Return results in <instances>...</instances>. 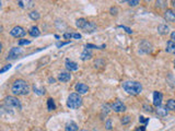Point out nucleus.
<instances>
[{"instance_id": "2f4dec72", "label": "nucleus", "mask_w": 175, "mask_h": 131, "mask_svg": "<svg viewBox=\"0 0 175 131\" xmlns=\"http://www.w3.org/2000/svg\"><path fill=\"white\" fill-rule=\"evenodd\" d=\"M11 67L12 66H11L10 63H9V65H6L4 67H2L1 70H0V73H3V72H6V71H8L9 69H11Z\"/></svg>"}, {"instance_id": "49530a36", "label": "nucleus", "mask_w": 175, "mask_h": 131, "mask_svg": "<svg viewBox=\"0 0 175 131\" xmlns=\"http://www.w3.org/2000/svg\"><path fill=\"white\" fill-rule=\"evenodd\" d=\"M80 131H87V130H80Z\"/></svg>"}, {"instance_id": "39448f33", "label": "nucleus", "mask_w": 175, "mask_h": 131, "mask_svg": "<svg viewBox=\"0 0 175 131\" xmlns=\"http://www.w3.org/2000/svg\"><path fill=\"white\" fill-rule=\"evenodd\" d=\"M4 102V106H7L8 108H17V109H22V105H21V102L14 96H7L6 98L3 99Z\"/></svg>"}, {"instance_id": "423d86ee", "label": "nucleus", "mask_w": 175, "mask_h": 131, "mask_svg": "<svg viewBox=\"0 0 175 131\" xmlns=\"http://www.w3.org/2000/svg\"><path fill=\"white\" fill-rule=\"evenodd\" d=\"M25 34H26V32L24 31L23 28H21V26H14V28L10 31V35L15 37V38H20V37L25 36Z\"/></svg>"}, {"instance_id": "79ce46f5", "label": "nucleus", "mask_w": 175, "mask_h": 131, "mask_svg": "<svg viewBox=\"0 0 175 131\" xmlns=\"http://www.w3.org/2000/svg\"><path fill=\"white\" fill-rule=\"evenodd\" d=\"M48 82H49V83H55V79L54 78H49V79H48Z\"/></svg>"}, {"instance_id": "1a4fd4ad", "label": "nucleus", "mask_w": 175, "mask_h": 131, "mask_svg": "<svg viewBox=\"0 0 175 131\" xmlns=\"http://www.w3.org/2000/svg\"><path fill=\"white\" fill-rule=\"evenodd\" d=\"M18 4L21 9H31L35 6L34 0H18Z\"/></svg>"}, {"instance_id": "dca6fc26", "label": "nucleus", "mask_w": 175, "mask_h": 131, "mask_svg": "<svg viewBox=\"0 0 175 131\" xmlns=\"http://www.w3.org/2000/svg\"><path fill=\"white\" fill-rule=\"evenodd\" d=\"M58 80L60 82H68L71 80V74L69 72H60L58 75Z\"/></svg>"}, {"instance_id": "9d476101", "label": "nucleus", "mask_w": 175, "mask_h": 131, "mask_svg": "<svg viewBox=\"0 0 175 131\" xmlns=\"http://www.w3.org/2000/svg\"><path fill=\"white\" fill-rule=\"evenodd\" d=\"M75 90H76L77 93H79L80 95L82 94H87L89 92V86L87 84L82 83V82H79V83L76 84V86H75Z\"/></svg>"}, {"instance_id": "a211bd4d", "label": "nucleus", "mask_w": 175, "mask_h": 131, "mask_svg": "<svg viewBox=\"0 0 175 131\" xmlns=\"http://www.w3.org/2000/svg\"><path fill=\"white\" fill-rule=\"evenodd\" d=\"M92 57H93L92 53H91L90 50L88 49V48H85V49L82 52V54H81L80 58H81V60H83V61H87V60H90V59L92 58Z\"/></svg>"}, {"instance_id": "e433bc0d", "label": "nucleus", "mask_w": 175, "mask_h": 131, "mask_svg": "<svg viewBox=\"0 0 175 131\" xmlns=\"http://www.w3.org/2000/svg\"><path fill=\"white\" fill-rule=\"evenodd\" d=\"M106 129H107V130H111V129H112V121H111V120H107V121H106Z\"/></svg>"}, {"instance_id": "5701e85b", "label": "nucleus", "mask_w": 175, "mask_h": 131, "mask_svg": "<svg viewBox=\"0 0 175 131\" xmlns=\"http://www.w3.org/2000/svg\"><path fill=\"white\" fill-rule=\"evenodd\" d=\"M47 108L49 112H52V110H55L56 109V104H55V101L53 98H48L47 101Z\"/></svg>"}, {"instance_id": "72a5a7b5", "label": "nucleus", "mask_w": 175, "mask_h": 131, "mask_svg": "<svg viewBox=\"0 0 175 131\" xmlns=\"http://www.w3.org/2000/svg\"><path fill=\"white\" fill-rule=\"evenodd\" d=\"M143 109L146 110V112H149V113H151L152 112V107L151 106H148V105H143Z\"/></svg>"}, {"instance_id": "a878e982", "label": "nucleus", "mask_w": 175, "mask_h": 131, "mask_svg": "<svg viewBox=\"0 0 175 131\" xmlns=\"http://www.w3.org/2000/svg\"><path fill=\"white\" fill-rule=\"evenodd\" d=\"M121 123H123V125H127V123H129L130 121H131V117L130 116H125V117H123V118H121Z\"/></svg>"}, {"instance_id": "ddd939ff", "label": "nucleus", "mask_w": 175, "mask_h": 131, "mask_svg": "<svg viewBox=\"0 0 175 131\" xmlns=\"http://www.w3.org/2000/svg\"><path fill=\"white\" fill-rule=\"evenodd\" d=\"M65 66H66V68H67L68 70H70V71H77V70H78V68H79V66L77 65L75 61L70 60V59H66Z\"/></svg>"}, {"instance_id": "f8f14e48", "label": "nucleus", "mask_w": 175, "mask_h": 131, "mask_svg": "<svg viewBox=\"0 0 175 131\" xmlns=\"http://www.w3.org/2000/svg\"><path fill=\"white\" fill-rule=\"evenodd\" d=\"M162 99H163L162 93H160V92H158V91H156V92L153 93V105L156 106V107L160 106L161 104H162Z\"/></svg>"}, {"instance_id": "4c0bfd02", "label": "nucleus", "mask_w": 175, "mask_h": 131, "mask_svg": "<svg viewBox=\"0 0 175 131\" xmlns=\"http://www.w3.org/2000/svg\"><path fill=\"white\" fill-rule=\"evenodd\" d=\"M111 14L116 15L117 14V8H111Z\"/></svg>"}, {"instance_id": "2eb2a0df", "label": "nucleus", "mask_w": 175, "mask_h": 131, "mask_svg": "<svg viewBox=\"0 0 175 131\" xmlns=\"http://www.w3.org/2000/svg\"><path fill=\"white\" fill-rule=\"evenodd\" d=\"M156 112H157V114H158V116H160V117H167L169 109H167V106L160 105V106H158V107H157Z\"/></svg>"}, {"instance_id": "bb28decb", "label": "nucleus", "mask_w": 175, "mask_h": 131, "mask_svg": "<svg viewBox=\"0 0 175 131\" xmlns=\"http://www.w3.org/2000/svg\"><path fill=\"white\" fill-rule=\"evenodd\" d=\"M125 1L127 2L130 7H136V6H138V3H139V0H125Z\"/></svg>"}, {"instance_id": "20e7f679", "label": "nucleus", "mask_w": 175, "mask_h": 131, "mask_svg": "<svg viewBox=\"0 0 175 131\" xmlns=\"http://www.w3.org/2000/svg\"><path fill=\"white\" fill-rule=\"evenodd\" d=\"M82 105V97L79 93H71L68 96L67 106L70 109H78Z\"/></svg>"}, {"instance_id": "c03bdc74", "label": "nucleus", "mask_w": 175, "mask_h": 131, "mask_svg": "<svg viewBox=\"0 0 175 131\" xmlns=\"http://www.w3.org/2000/svg\"><path fill=\"white\" fill-rule=\"evenodd\" d=\"M174 63V68H175V59H174V63Z\"/></svg>"}, {"instance_id": "7c9ffc66", "label": "nucleus", "mask_w": 175, "mask_h": 131, "mask_svg": "<svg viewBox=\"0 0 175 131\" xmlns=\"http://www.w3.org/2000/svg\"><path fill=\"white\" fill-rule=\"evenodd\" d=\"M118 28H123V30H125L126 32L128 33V34H132V30H131V28H127V26H125V25H119Z\"/></svg>"}, {"instance_id": "a19ab883", "label": "nucleus", "mask_w": 175, "mask_h": 131, "mask_svg": "<svg viewBox=\"0 0 175 131\" xmlns=\"http://www.w3.org/2000/svg\"><path fill=\"white\" fill-rule=\"evenodd\" d=\"M135 131H146V128L145 127H139L138 129H136Z\"/></svg>"}, {"instance_id": "f704fd0d", "label": "nucleus", "mask_w": 175, "mask_h": 131, "mask_svg": "<svg viewBox=\"0 0 175 131\" xmlns=\"http://www.w3.org/2000/svg\"><path fill=\"white\" fill-rule=\"evenodd\" d=\"M64 37H65L66 39L72 38V33H65V34H64Z\"/></svg>"}, {"instance_id": "f03ea898", "label": "nucleus", "mask_w": 175, "mask_h": 131, "mask_svg": "<svg viewBox=\"0 0 175 131\" xmlns=\"http://www.w3.org/2000/svg\"><path fill=\"white\" fill-rule=\"evenodd\" d=\"M121 86L124 91L130 95H139L142 92V84L138 81H125Z\"/></svg>"}, {"instance_id": "4be33fe9", "label": "nucleus", "mask_w": 175, "mask_h": 131, "mask_svg": "<svg viewBox=\"0 0 175 131\" xmlns=\"http://www.w3.org/2000/svg\"><path fill=\"white\" fill-rule=\"evenodd\" d=\"M167 107V109L171 110V112H175V99H169V101L167 102V105H165Z\"/></svg>"}, {"instance_id": "ea45409f", "label": "nucleus", "mask_w": 175, "mask_h": 131, "mask_svg": "<svg viewBox=\"0 0 175 131\" xmlns=\"http://www.w3.org/2000/svg\"><path fill=\"white\" fill-rule=\"evenodd\" d=\"M171 39H172L173 42H175V31H174V32L171 33Z\"/></svg>"}, {"instance_id": "473e14b6", "label": "nucleus", "mask_w": 175, "mask_h": 131, "mask_svg": "<svg viewBox=\"0 0 175 131\" xmlns=\"http://www.w3.org/2000/svg\"><path fill=\"white\" fill-rule=\"evenodd\" d=\"M139 121H140V123H143V125H146V123L149 121V118H145L143 116H140V117H139Z\"/></svg>"}, {"instance_id": "412c9836", "label": "nucleus", "mask_w": 175, "mask_h": 131, "mask_svg": "<svg viewBox=\"0 0 175 131\" xmlns=\"http://www.w3.org/2000/svg\"><path fill=\"white\" fill-rule=\"evenodd\" d=\"M28 34L32 37H39L41 35V32H39V28L37 26H32L28 31Z\"/></svg>"}, {"instance_id": "37998d69", "label": "nucleus", "mask_w": 175, "mask_h": 131, "mask_svg": "<svg viewBox=\"0 0 175 131\" xmlns=\"http://www.w3.org/2000/svg\"><path fill=\"white\" fill-rule=\"evenodd\" d=\"M173 7H174V9H175V0H173Z\"/></svg>"}, {"instance_id": "c9c22d12", "label": "nucleus", "mask_w": 175, "mask_h": 131, "mask_svg": "<svg viewBox=\"0 0 175 131\" xmlns=\"http://www.w3.org/2000/svg\"><path fill=\"white\" fill-rule=\"evenodd\" d=\"M72 37L76 39H80L82 36H81V34H79V33H72Z\"/></svg>"}, {"instance_id": "c756f323", "label": "nucleus", "mask_w": 175, "mask_h": 131, "mask_svg": "<svg viewBox=\"0 0 175 131\" xmlns=\"http://www.w3.org/2000/svg\"><path fill=\"white\" fill-rule=\"evenodd\" d=\"M165 3H167V1H165V0H157V7H159V8H162V7H164Z\"/></svg>"}, {"instance_id": "aec40b11", "label": "nucleus", "mask_w": 175, "mask_h": 131, "mask_svg": "<svg viewBox=\"0 0 175 131\" xmlns=\"http://www.w3.org/2000/svg\"><path fill=\"white\" fill-rule=\"evenodd\" d=\"M169 31H170V28L167 25H165V24H160L158 28V32L160 33L161 35L169 34Z\"/></svg>"}, {"instance_id": "6ab92c4d", "label": "nucleus", "mask_w": 175, "mask_h": 131, "mask_svg": "<svg viewBox=\"0 0 175 131\" xmlns=\"http://www.w3.org/2000/svg\"><path fill=\"white\" fill-rule=\"evenodd\" d=\"M78 129H79L78 125H77L75 121H70V123H68L65 127V131H78Z\"/></svg>"}, {"instance_id": "f257e3e1", "label": "nucleus", "mask_w": 175, "mask_h": 131, "mask_svg": "<svg viewBox=\"0 0 175 131\" xmlns=\"http://www.w3.org/2000/svg\"><path fill=\"white\" fill-rule=\"evenodd\" d=\"M11 92L14 95H21V96H24V95H28L30 93V85L26 81L22 79H18L15 80L12 83V86H11Z\"/></svg>"}, {"instance_id": "58836bf2", "label": "nucleus", "mask_w": 175, "mask_h": 131, "mask_svg": "<svg viewBox=\"0 0 175 131\" xmlns=\"http://www.w3.org/2000/svg\"><path fill=\"white\" fill-rule=\"evenodd\" d=\"M70 43V42H66V43H57V47H58V48H60L61 47V46H65V45H67V44H69Z\"/></svg>"}, {"instance_id": "4468645a", "label": "nucleus", "mask_w": 175, "mask_h": 131, "mask_svg": "<svg viewBox=\"0 0 175 131\" xmlns=\"http://www.w3.org/2000/svg\"><path fill=\"white\" fill-rule=\"evenodd\" d=\"M140 49L145 53H151L152 52V45L148 41H143L140 44Z\"/></svg>"}, {"instance_id": "0eeeda50", "label": "nucleus", "mask_w": 175, "mask_h": 131, "mask_svg": "<svg viewBox=\"0 0 175 131\" xmlns=\"http://www.w3.org/2000/svg\"><path fill=\"white\" fill-rule=\"evenodd\" d=\"M112 110L115 113H123L126 110V105L121 101H115L112 104Z\"/></svg>"}, {"instance_id": "cd10ccee", "label": "nucleus", "mask_w": 175, "mask_h": 131, "mask_svg": "<svg viewBox=\"0 0 175 131\" xmlns=\"http://www.w3.org/2000/svg\"><path fill=\"white\" fill-rule=\"evenodd\" d=\"M33 90H34V92L36 93V94H39V95L45 94V90H44V88H41V90H39V88H37L36 86H34V88H33Z\"/></svg>"}, {"instance_id": "f3484780", "label": "nucleus", "mask_w": 175, "mask_h": 131, "mask_svg": "<svg viewBox=\"0 0 175 131\" xmlns=\"http://www.w3.org/2000/svg\"><path fill=\"white\" fill-rule=\"evenodd\" d=\"M165 50H167V53H169V54L175 55V42H173L172 39L167 42V47H165Z\"/></svg>"}, {"instance_id": "c85d7f7f", "label": "nucleus", "mask_w": 175, "mask_h": 131, "mask_svg": "<svg viewBox=\"0 0 175 131\" xmlns=\"http://www.w3.org/2000/svg\"><path fill=\"white\" fill-rule=\"evenodd\" d=\"M18 44H19L20 46H22V45H28V44H31V41H28V39H20V41L18 42Z\"/></svg>"}, {"instance_id": "393cba45", "label": "nucleus", "mask_w": 175, "mask_h": 131, "mask_svg": "<svg viewBox=\"0 0 175 131\" xmlns=\"http://www.w3.org/2000/svg\"><path fill=\"white\" fill-rule=\"evenodd\" d=\"M28 15H30L31 19L34 20V21H37V20L41 18V15H39V13L37 12V11H31V12L28 13Z\"/></svg>"}, {"instance_id": "6e6552de", "label": "nucleus", "mask_w": 175, "mask_h": 131, "mask_svg": "<svg viewBox=\"0 0 175 131\" xmlns=\"http://www.w3.org/2000/svg\"><path fill=\"white\" fill-rule=\"evenodd\" d=\"M22 54V49L20 47H12L10 49V52H9V55L8 57H7V59H17L18 57H20V55Z\"/></svg>"}, {"instance_id": "9b49d317", "label": "nucleus", "mask_w": 175, "mask_h": 131, "mask_svg": "<svg viewBox=\"0 0 175 131\" xmlns=\"http://www.w3.org/2000/svg\"><path fill=\"white\" fill-rule=\"evenodd\" d=\"M164 19L167 22L175 23V10H173V9H167L164 12Z\"/></svg>"}, {"instance_id": "b1692460", "label": "nucleus", "mask_w": 175, "mask_h": 131, "mask_svg": "<svg viewBox=\"0 0 175 131\" xmlns=\"http://www.w3.org/2000/svg\"><path fill=\"white\" fill-rule=\"evenodd\" d=\"M111 108H112V106H110L108 104H105V105L102 106V116H107V114L110 113Z\"/></svg>"}, {"instance_id": "a18cd8bd", "label": "nucleus", "mask_w": 175, "mask_h": 131, "mask_svg": "<svg viewBox=\"0 0 175 131\" xmlns=\"http://www.w3.org/2000/svg\"><path fill=\"white\" fill-rule=\"evenodd\" d=\"M146 1H151V0H146Z\"/></svg>"}, {"instance_id": "7ed1b4c3", "label": "nucleus", "mask_w": 175, "mask_h": 131, "mask_svg": "<svg viewBox=\"0 0 175 131\" xmlns=\"http://www.w3.org/2000/svg\"><path fill=\"white\" fill-rule=\"evenodd\" d=\"M76 26L78 28H80V30H82L83 32H85V33H93V32H95L97 28L96 25H95L93 22L88 21V20L83 19V18L77 20Z\"/></svg>"}]
</instances>
